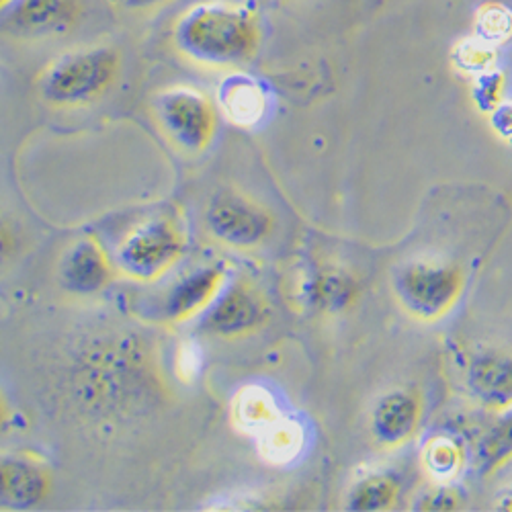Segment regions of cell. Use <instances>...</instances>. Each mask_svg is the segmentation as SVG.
<instances>
[{
  "mask_svg": "<svg viewBox=\"0 0 512 512\" xmlns=\"http://www.w3.org/2000/svg\"><path fill=\"white\" fill-rule=\"evenodd\" d=\"M259 25L240 5L211 0L189 9L175 27L177 46L191 60L207 66H236L259 46Z\"/></svg>",
  "mask_w": 512,
  "mask_h": 512,
  "instance_id": "obj_1",
  "label": "cell"
},
{
  "mask_svg": "<svg viewBox=\"0 0 512 512\" xmlns=\"http://www.w3.org/2000/svg\"><path fill=\"white\" fill-rule=\"evenodd\" d=\"M117 54L111 48H91L62 56L44 78V95L60 105H82L99 97L115 76Z\"/></svg>",
  "mask_w": 512,
  "mask_h": 512,
  "instance_id": "obj_2",
  "label": "cell"
},
{
  "mask_svg": "<svg viewBox=\"0 0 512 512\" xmlns=\"http://www.w3.org/2000/svg\"><path fill=\"white\" fill-rule=\"evenodd\" d=\"M158 117L177 144L199 150L213 134V111L203 95L191 89H170L158 99Z\"/></svg>",
  "mask_w": 512,
  "mask_h": 512,
  "instance_id": "obj_3",
  "label": "cell"
},
{
  "mask_svg": "<svg viewBox=\"0 0 512 512\" xmlns=\"http://www.w3.org/2000/svg\"><path fill=\"white\" fill-rule=\"evenodd\" d=\"M459 289V273L439 265H412L398 279L402 302L422 318L443 314L455 302Z\"/></svg>",
  "mask_w": 512,
  "mask_h": 512,
  "instance_id": "obj_4",
  "label": "cell"
},
{
  "mask_svg": "<svg viewBox=\"0 0 512 512\" xmlns=\"http://www.w3.org/2000/svg\"><path fill=\"white\" fill-rule=\"evenodd\" d=\"M78 7V0H11L3 7L5 29L15 35L62 31L76 19Z\"/></svg>",
  "mask_w": 512,
  "mask_h": 512,
  "instance_id": "obj_5",
  "label": "cell"
},
{
  "mask_svg": "<svg viewBox=\"0 0 512 512\" xmlns=\"http://www.w3.org/2000/svg\"><path fill=\"white\" fill-rule=\"evenodd\" d=\"M179 254L177 232L168 226H150L136 234L123 250L125 267L142 275L166 271L164 267L173 263Z\"/></svg>",
  "mask_w": 512,
  "mask_h": 512,
  "instance_id": "obj_6",
  "label": "cell"
},
{
  "mask_svg": "<svg viewBox=\"0 0 512 512\" xmlns=\"http://www.w3.org/2000/svg\"><path fill=\"white\" fill-rule=\"evenodd\" d=\"M220 101L226 117L242 127L261 121L265 113V95L259 84L244 76H232L224 82Z\"/></svg>",
  "mask_w": 512,
  "mask_h": 512,
  "instance_id": "obj_7",
  "label": "cell"
},
{
  "mask_svg": "<svg viewBox=\"0 0 512 512\" xmlns=\"http://www.w3.org/2000/svg\"><path fill=\"white\" fill-rule=\"evenodd\" d=\"M275 420H279V410L265 388L248 386L232 402V422L246 435H261Z\"/></svg>",
  "mask_w": 512,
  "mask_h": 512,
  "instance_id": "obj_8",
  "label": "cell"
},
{
  "mask_svg": "<svg viewBox=\"0 0 512 512\" xmlns=\"http://www.w3.org/2000/svg\"><path fill=\"white\" fill-rule=\"evenodd\" d=\"M472 386L476 394L492 404L506 406L512 402V359L486 357L472 369Z\"/></svg>",
  "mask_w": 512,
  "mask_h": 512,
  "instance_id": "obj_9",
  "label": "cell"
},
{
  "mask_svg": "<svg viewBox=\"0 0 512 512\" xmlns=\"http://www.w3.org/2000/svg\"><path fill=\"white\" fill-rule=\"evenodd\" d=\"M304 429L295 420L279 418L259 435V453L271 465H287L302 453Z\"/></svg>",
  "mask_w": 512,
  "mask_h": 512,
  "instance_id": "obj_10",
  "label": "cell"
},
{
  "mask_svg": "<svg viewBox=\"0 0 512 512\" xmlns=\"http://www.w3.org/2000/svg\"><path fill=\"white\" fill-rule=\"evenodd\" d=\"M416 414L418 406L414 398L408 394H392L379 404L375 412V431L390 443L402 441L412 433L418 418Z\"/></svg>",
  "mask_w": 512,
  "mask_h": 512,
  "instance_id": "obj_11",
  "label": "cell"
},
{
  "mask_svg": "<svg viewBox=\"0 0 512 512\" xmlns=\"http://www.w3.org/2000/svg\"><path fill=\"white\" fill-rule=\"evenodd\" d=\"M263 304L259 297H254L248 291H232L226 300L218 306L216 314L211 316L213 328L220 332H246L248 328L261 322Z\"/></svg>",
  "mask_w": 512,
  "mask_h": 512,
  "instance_id": "obj_12",
  "label": "cell"
},
{
  "mask_svg": "<svg viewBox=\"0 0 512 512\" xmlns=\"http://www.w3.org/2000/svg\"><path fill=\"white\" fill-rule=\"evenodd\" d=\"M265 218L259 211L242 205L240 201H230L220 205L213 213V226L232 242H250L265 232Z\"/></svg>",
  "mask_w": 512,
  "mask_h": 512,
  "instance_id": "obj_13",
  "label": "cell"
},
{
  "mask_svg": "<svg viewBox=\"0 0 512 512\" xmlns=\"http://www.w3.org/2000/svg\"><path fill=\"white\" fill-rule=\"evenodd\" d=\"M222 281V273L211 271L185 283L173 300V314L177 316V320H187L189 316L197 314L203 306H207L211 297L220 289Z\"/></svg>",
  "mask_w": 512,
  "mask_h": 512,
  "instance_id": "obj_14",
  "label": "cell"
},
{
  "mask_svg": "<svg viewBox=\"0 0 512 512\" xmlns=\"http://www.w3.org/2000/svg\"><path fill=\"white\" fill-rule=\"evenodd\" d=\"M105 261L99 248L95 246H80L72 256L70 275L76 287H99L105 275Z\"/></svg>",
  "mask_w": 512,
  "mask_h": 512,
  "instance_id": "obj_15",
  "label": "cell"
},
{
  "mask_svg": "<svg viewBox=\"0 0 512 512\" xmlns=\"http://www.w3.org/2000/svg\"><path fill=\"white\" fill-rule=\"evenodd\" d=\"M424 461L437 480H449L459 469V449L449 439H435L426 447Z\"/></svg>",
  "mask_w": 512,
  "mask_h": 512,
  "instance_id": "obj_16",
  "label": "cell"
},
{
  "mask_svg": "<svg viewBox=\"0 0 512 512\" xmlns=\"http://www.w3.org/2000/svg\"><path fill=\"white\" fill-rule=\"evenodd\" d=\"M512 455V414L506 416L482 445V461L486 467H496Z\"/></svg>",
  "mask_w": 512,
  "mask_h": 512,
  "instance_id": "obj_17",
  "label": "cell"
},
{
  "mask_svg": "<svg viewBox=\"0 0 512 512\" xmlns=\"http://www.w3.org/2000/svg\"><path fill=\"white\" fill-rule=\"evenodd\" d=\"M3 480L5 482H19L17 486H9L5 488V494H13L17 496V500H33L39 490H41V484H44V480H41L33 469L25 467V463H5L3 467Z\"/></svg>",
  "mask_w": 512,
  "mask_h": 512,
  "instance_id": "obj_18",
  "label": "cell"
},
{
  "mask_svg": "<svg viewBox=\"0 0 512 512\" xmlns=\"http://www.w3.org/2000/svg\"><path fill=\"white\" fill-rule=\"evenodd\" d=\"M396 494V486L388 478H371L357 490V508H383Z\"/></svg>",
  "mask_w": 512,
  "mask_h": 512,
  "instance_id": "obj_19",
  "label": "cell"
},
{
  "mask_svg": "<svg viewBox=\"0 0 512 512\" xmlns=\"http://www.w3.org/2000/svg\"><path fill=\"white\" fill-rule=\"evenodd\" d=\"M199 363V347L195 343H183L177 353V375L189 383L197 375Z\"/></svg>",
  "mask_w": 512,
  "mask_h": 512,
  "instance_id": "obj_20",
  "label": "cell"
},
{
  "mask_svg": "<svg viewBox=\"0 0 512 512\" xmlns=\"http://www.w3.org/2000/svg\"><path fill=\"white\" fill-rule=\"evenodd\" d=\"M508 23H510V15L498 7H492L482 17V31L488 37H504L508 33Z\"/></svg>",
  "mask_w": 512,
  "mask_h": 512,
  "instance_id": "obj_21",
  "label": "cell"
},
{
  "mask_svg": "<svg viewBox=\"0 0 512 512\" xmlns=\"http://www.w3.org/2000/svg\"><path fill=\"white\" fill-rule=\"evenodd\" d=\"M115 3L125 9H130V11H148V9L168 3V0H115Z\"/></svg>",
  "mask_w": 512,
  "mask_h": 512,
  "instance_id": "obj_22",
  "label": "cell"
},
{
  "mask_svg": "<svg viewBox=\"0 0 512 512\" xmlns=\"http://www.w3.org/2000/svg\"><path fill=\"white\" fill-rule=\"evenodd\" d=\"M9 3H11V0H3V7H5V5H9Z\"/></svg>",
  "mask_w": 512,
  "mask_h": 512,
  "instance_id": "obj_23",
  "label": "cell"
}]
</instances>
